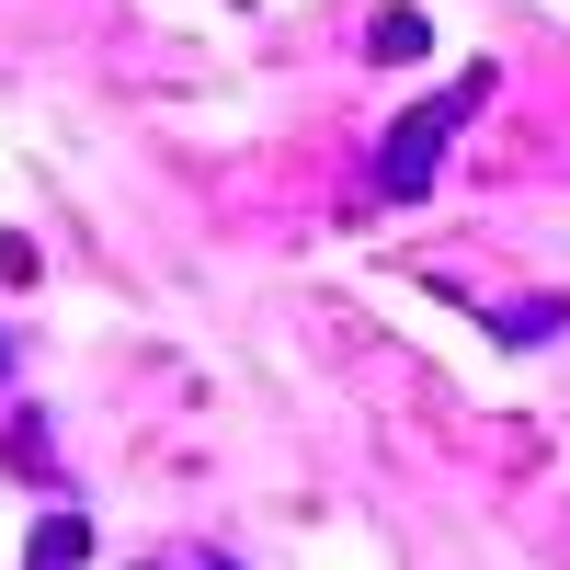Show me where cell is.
<instances>
[{"mask_svg":"<svg viewBox=\"0 0 570 570\" xmlns=\"http://www.w3.org/2000/svg\"><path fill=\"white\" fill-rule=\"evenodd\" d=\"M480 91H491V69H480V80H456V91H434L422 115H400V126H389V149H376V183H389V195H422V183H434V160H445V137L480 115Z\"/></svg>","mask_w":570,"mask_h":570,"instance_id":"6da1fadb","label":"cell"},{"mask_svg":"<svg viewBox=\"0 0 570 570\" xmlns=\"http://www.w3.org/2000/svg\"><path fill=\"white\" fill-rule=\"evenodd\" d=\"M80 559H91V525H80V513H35L23 570H80Z\"/></svg>","mask_w":570,"mask_h":570,"instance_id":"7a4b0ae2","label":"cell"},{"mask_svg":"<svg viewBox=\"0 0 570 570\" xmlns=\"http://www.w3.org/2000/svg\"><path fill=\"white\" fill-rule=\"evenodd\" d=\"M365 46H376L389 69H411V58H422V12H376V23H365Z\"/></svg>","mask_w":570,"mask_h":570,"instance_id":"3957f363","label":"cell"},{"mask_svg":"<svg viewBox=\"0 0 570 570\" xmlns=\"http://www.w3.org/2000/svg\"><path fill=\"white\" fill-rule=\"evenodd\" d=\"M0 365H12V343H0Z\"/></svg>","mask_w":570,"mask_h":570,"instance_id":"277c9868","label":"cell"}]
</instances>
